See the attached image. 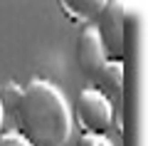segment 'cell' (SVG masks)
I'll list each match as a JSON object with an SVG mask.
<instances>
[{"label":"cell","instance_id":"obj_1","mask_svg":"<svg viewBox=\"0 0 148 146\" xmlns=\"http://www.w3.org/2000/svg\"><path fill=\"white\" fill-rule=\"evenodd\" d=\"M17 134L30 146H67L74 131L72 107L57 84L32 79L12 107Z\"/></svg>","mask_w":148,"mask_h":146},{"label":"cell","instance_id":"obj_2","mask_svg":"<svg viewBox=\"0 0 148 146\" xmlns=\"http://www.w3.org/2000/svg\"><path fill=\"white\" fill-rule=\"evenodd\" d=\"M131 8L123 0H106L99 17L94 22V30L101 40V47L109 62H121L126 52V22L131 15Z\"/></svg>","mask_w":148,"mask_h":146},{"label":"cell","instance_id":"obj_3","mask_svg":"<svg viewBox=\"0 0 148 146\" xmlns=\"http://www.w3.org/2000/svg\"><path fill=\"white\" fill-rule=\"evenodd\" d=\"M72 121H77L82 134L106 136L114 129V107L109 104L104 94L94 87H86L74 99Z\"/></svg>","mask_w":148,"mask_h":146},{"label":"cell","instance_id":"obj_4","mask_svg":"<svg viewBox=\"0 0 148 146\" xmlns=\"http://www.w3.org/2000/svg\"><path fill=\"white\" fill-rule=\"evenodd\" d=\"M106 62L109 60H106V52L101 47V40L96 35L94 25L82 27L79 35H77V64H79L82 74L94 82L101 74V69L106 67Z\"/></svg>","mask_w":148,"mask_h":146},{"label":"cell","instance_id":"obj_5","mask_svg":"<svg viewBox=\"0 0 148 146\" xmlns=\"http://www.w3.org/2000/svg\"><path fill=\"white\" fill-rule=\"evenodd\" d=\"M96 87L114 107V126L123 129V62H106L101 74L94 79Z\"/></svg>","mask_w":148,"mask_h":146},{"label":"cell","instance_id":"obj_6","mask_svg":"<svg viewBox=\"0 0 148 146\" xmlns=\"http://www.w3.org/2000/svg\"><path fill=\"white\" fill-rule=\"evenodd\" d=\"M104 3L106 0H62L59 8H62V12L74 22V25L86 27V25H94L96 22Z\"/></svg>","mask_w":148,"mask_h":146},{"label":"cell","instance_id":"obj_7","mask_svg":"<svg viewBox=\"0 0 148 146\" xmlns=\"http://www.w3.org/2000/svg\"><path fill=\"white\" fill-rule=\"evenodd\" d=\"M77 146H114L106 136H96V134H82Z\"/></svg>","mask_w":148,"mask_h":146},{"label":"cell","instance_id":"obj_8","mask_svg":"<svg viewBox=\"0 0 148 146\" xmlns=\"http://www.w3.org/2000/svg\"><path fill=\"white\" fill-rule=\"evenodd\" d=\"M0 146H30V144L17 131H5V134H0Z\"/></svg>","mask_w":148,"mask_h":146},{"label":"cell","instance_id":"obj_9","mask_svg":"<svg viewBox=\"0 0 148 146\" xmlns=\"http://www.w3.org/2000/svg\"><path fill=\"white\" fill-rule=\"evenodd\" d=\"M3 121H5V109H3V99H0V134H3Z\"/></svg>","mask_w":148,"mask_h":146}]
</instances>
